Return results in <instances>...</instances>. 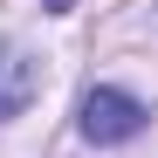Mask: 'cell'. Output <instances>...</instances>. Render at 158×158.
<instances>
[{
  "label": "cell",
  "instance_id": "6da1fadb",
  "mask_svg": "<svg viewBox=\"0 0 158 158\" xmlns=\"http://www.w3.org/2000/svg\"><path fill=\"white\" fill-rule=\"evenodd\" d=\"M144 131V103L124 96V89H89L83 96V138L89 144H124Z\"/></svg>",
  "mask_w": 158,
  "mask_h": 158
},
{
  "label": "cell",
  "instance_id": "7a4b0ae2",
  "mask_svg": "<svg viewBox=\"0 0 158 158\" xmlns=\"http://www.w3.org/2000/svg\"><path fill=\"white\" fill-rule=\"evenodd\" d=\"M35 96H41V62L28 55V48L0 41V117H21Z\"/></svg>",
  "mask_w": 158,
  "mask_h": 158
},
{
  "label": "cell",
  "instance_id": "3957f363",
  "mask_svg": "<svg viewBox=\"0 0 158 158\" xmlns=\"http://www.w3.org/2000/svg\"><path fill=\"white\" fill-rule=\"evenodd\" d=\"M48 7H55V14H69V7H76V0H48Z\"/></svg>",
  "mask_w": 158,
  "mask_h": 158
}]
</instances>
